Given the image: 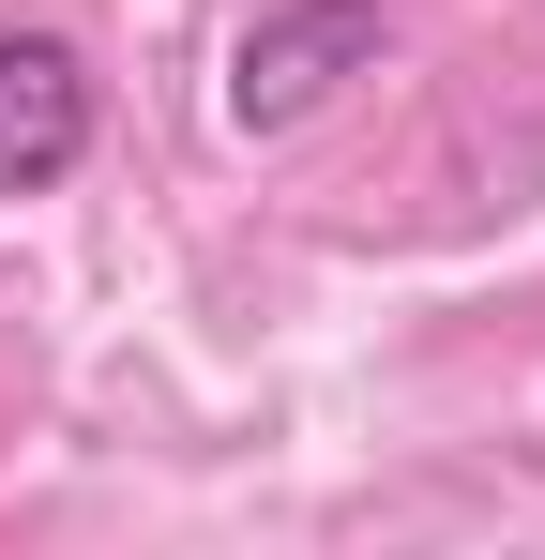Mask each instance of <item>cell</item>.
<instances>
[{
  "label": "cell",
  "instance_id": "1",
  "mask_svg": "<svg viewBox=\"0 0 545 560\" xmlns=\"http://www.w3.org/2000/svg\"><path fill=\"white\" fill-rule=\"evenodd\" d=\"M379 61V0H288V15H258L243 46H228V121L243 137H288L303 106H334V77H363Z\"/></svg>",
  "mask_w": 545,
  "mask_h": 560
},
{
  "label": "cell",
  "instance_id": "2",
  "mask_svg": "<svg viewBox=\"0 0 545 560\" xmlns=\"http://www.w3.org/2000/svg\"><path fill=\"white\" fill-rule=\"evenodd\" d=\"M91 152V61L61 31H0V197H46Z\"/></svg>",
  "mask_w": 545,
  "mask_h": 560
}]
</instances>
